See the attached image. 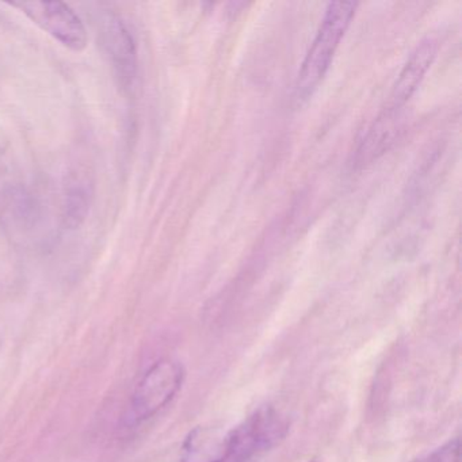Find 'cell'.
<instances>
[{
  "label": "cell",
  "mask_w": 462,
  "mask_h": 462,
  "mask_svg": "<svg viewBox=\"0 0 462 462\" xmlns=\"http://www.w3.org/2000/svg\"><path fill=\"white\" fill-rule=\"evenodd\" d=\"M289 419L274 407H262L231 430V462H248L285 439Z\"/></svg>",
  "instance_id": "cell-2"
},
{
  "label": "cell",
  "mask_w": 462,
  "mask_h": 462,
  "mask_svg": "<svg viewBox=\"0 0 462 462\" xmlns=\"http://www.w3.org/2000/svg\"><path fill=\"white\" fill-rule=\"evenodd\" d=\"M102 42L121 85L131 86L137 69L136 42L120 18L107 17L102 28Z\"/></svg>",
  "instance_id": "cell-6"
},
{
  "label": "cell",
  "mask_w": 462,
  "mask_h": 462,
  "mask_svg": "<svg viewBox=\"0 0 462 462\" xmlns=\"http://www.w3.org/2000/svg\"><path fill=\"white\" fill-rule=\"evenodd\" d=\"M231 457V431L220 427H196L183 440L180 462H226Z\"/></svg>",
  "instance_id": "cell-7"
},
{
  "label": "cell",
  "mask_w": 462,
  "mask_h": 462,
  "mask_svg": "<svg viewBox=\"0 0 462 462\" xmlns=\"http://www.w3.org/2000/svg\"><path fill=\"white\" fill-rule=\"evenodd\" d=\"M438 50L439 44L432 37H427L416 45L394 82L386 110L397 112L410 101L437 58Z\"/></svg>",
  "instance_id": "cell-5"
},
{
  "label": "cell",
  "mask_w": 462,
  "mask_h": 462,
  "mask_svg": "<svg viewBox=\"0 0 462 462\" xmlns=\"http://www.w3.org/2000/svg\"><path fill=\"white\" fill-rule=\"evenodd\" d=\"M310 462H315V461H310Z\"/></svg>",
  "instance_id": "cell-9"
},
{
  "label": "cell",
  "mask_w": 462,
  "mask_h": 462,
  "mask_svg": "<svg viewBox=\"0 0 462 462\" xmlns=\"http://www.w3.org/2000/svg\"><path fill=\"white\" fill-rule=\"evenodd\" d=\"M185 370L174 359H161L147 370L134 389L131 402L132 420L140 423L163 410L182 388Z\"/></svg>",
  "instance_id": "cell-3"
},
{
  "label": "cell",
  "mask_w": 462,
  "mask_h": 462,
  "mask_svg": "<svg viewBox=\"0 0 462 462\" xmlns=\"http://www.w3.org/2000/svg\"><path fill=\"white\" fill-rule=\"evenodd\" d=\"M356 2H334L327 6L297 78L296 97L299 101H307L326 77L340 40L356 14Z\"/></svg>",
  "instance_id": "cell-1"
},
{
  "label": "cell",
  "mask_w": 462,
  "mask_h": 462,
  "mask_svg": "<svg viewBox=\"0 0 462 462\" xmlns=\"http://www.w3.org/2000/svg\"><path fill=\"white\" fill-rule=\"evenodd\" d=\"M13 6L20 9L37 26L69 50L82 52L88 47V31L69 5L61 2H21Z\"/></svg>",
  "instance_id": "cell-4"
},
{
  "label": "cell",
  "mask_w": 462,
  "mask_h": 462,
  "mask_svg": "<svg viewBox=\"0 0 462 462\" xmlns=\"http://www.w3.org/2000/svg\"><path fill=\"white\" fill-rule=\"evenodd\" d=\"M415 462H461L459 461V439L448 440L445 445L421 457Z\"/></svg>",
  "instance_id": "cell-8"
}]
</instances>
